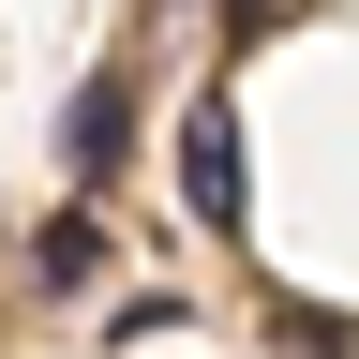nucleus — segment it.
<instances>
[{"label":"nucleus","instance_id":"nucleus-3","mask_svg":"<svg viewBox=\"0 0 359 359\" xmlns=\"http://www.w3.org/2000/svg\"><path fill=\"white\" fill-rule=\"evenodd\" d=\"M299 15V0H240V45H269V30H285Z\"/></svg>","mask_w":359,"mask_h":359},{"label":"nucleus","instance_id":"nucleus-1","mask_svg":"<svg viewBox=\"0 0 359 359\" xmlns=\"http://www.w3.org/2000/svg\"><path fill=\"white\" fill-rule=\"evenodd\" d=\"M180 180H195V224H240V120L180 105Z\"/></svg>","mask_w":359,"mask_h":359},{"label":"nucleus","instance_id":"nucleus-2","mask_svg":"<svg viewBox=\"0 0 359 359\" xmlns=\"http://www.w3.org/2000/svg\"><path fill=\"white\" fill-rule=\"evenodd\" d=\"M269 344H299V359H330V344H344V314H330V299H269Z\"/></svg>","mask_w":359,"mask_h":359}]
</instances>
